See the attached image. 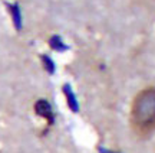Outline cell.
Returning a JSON list of instances; mask_svg holds the SVG:
<instances>
[{"mask_svg":"<svg viewBox=\"0 0 155 153\" xmlns=\"http://www.w3.org/2000/svg\"><path fill=\"white\" fill-rule=\"evenodd\" d=\"M131 124L139 134L155 131V88L139 91L131 106Z\"/></svg>","mask_w":155,"mask_h":153,"instance_id":"6da1fadb","label":"cell"}]
</instances>
